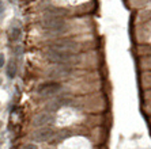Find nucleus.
Here are the masks:
<instances>
[{
	"label": "nucleus",
	"instance_id": "obj_9",
	"mask_svg": "<svg viewBox=\"0 0 151 149\" xmlns=\"http://www.w3.org/2000/svg\"><path fill=\"white\" fill-rule=\"evenodd\" d=\"M19 34H21L19 29H14V30H12V35H11V38H12V39H18V38H19Z\"/></svg>",
	"mask_w": 151,
	"mask_h": 149
},
{
	"label": "nucleus",
	"instance_id": "obj_3",
	"mask_svg": "<svg viewBox=\"0 0 151 149\" xmlns=\"http://www.w3.org/2000/svg\"><path fill=\"white\" fill-rule=\"evenodd\" d=\"M50 50H56V52H64V53H75L79 50V43L75 41H59L55 42L53 45L49 46Z\"/></svg>",
	"mask_w": 151,
	"mask_h": 149
},
{
	"label": "nucleus",
	"instance_id": "obj_6",
	"mask_svg": "<svg viewBox=\"0 0 151 149\" xmlns=\"http://www.w3.org/2000/svg\"><path fill=\"white\" fill-rule=\"evenodd\" d=\"M55 121V117H53L50 113H41V114L35 115L34 119H33V125L38 126V128H44L45 125H49L53 123Z\"/></svg>",
	"mask_w": 151,
	"mask_h": 149
},
{
	"label": "nucleus",
	"instance_id": "obj_12",
	"mask_svg": "<svg viewBox=\"0 0 151 149\" xmlns=\"http://www.w3.org/2000/svg\"><path fill=\"white\" fill-rule=\"evenodd\" d=\"M4 8H6V6H4V3H3V0H0V14L4 11Z\"/></svg>",
	"mask_w": 151,
	"mask_h": 149
},
{
	"label": "nucleus",
	"instance_id": "obj_7",
	"mask_svg": "<svg viewBox=\"0 0 151 149\" xmlns=\"http://www.w3.org/2000/svg\"><path fill=\"white\" fill-rule=\"evenodd\" d=\"M68 75H71V69L70 68H67V66H55V68H52V69L49 71V76L50 77H55V79H57V77H67Z\"/></svg>",
	"mask_w": 151,
	"mask_h": 149
},
{
	"label": "nucleus",
	"instance_id": "obj_2",
	"mask_svg": "<svg viewBox=\"0 0 151 149\" xmlns=\"http://www.w3.org/2000/svg\"><path fill=\"white\" fill-rule=\"evenodd\" d=\"M46 58L49 61H55L59 64H65V63H71L75 61V54L74 53H64V52H56V50H48L46 52Z\"/></svg>",
	"mask_w": 151,
	"mask_h": 149
},
{
	"label": "nucleus",
	"instance_id": "obj_5",
	"mask_svg": "<svg viewBox=\"0 0 151 149\" xmlns=\"http://www.w3.org/2000/svg\"><path fill=\"white\" fill-rule=\"evenodd\" d=\"M61 90V86L59 83H45L38 88V94L41 96H50V95L57 94Z\"/></svg>",
	"mask_w": 151,
	"mask_h": 149
},
{
	"label": "nucleus",
	"instance_id": "obj_4",
	"mask_svg": "<svg viewBox=\"0 0 151 149\" xmlns=\"http://www.w3.org/2000/svg\"><path fill=\"white\" fill-rule=\"evenodd\" d=\"M55 134H56V132L52 128H40L33 133L32 138L37 142H45V141L52 140L55 137Z\"/></svg>",
	"mask_w": 151,
	"mask_h": 149
},
{
	"label": "nucleus",
	"instance_id": "obj_14",
	"mask_svg": "<svg viewBox=\"0 0 151 149\" xmlns=\"http://www.w3.org/2000/svg\"><path fill=\"white\" fill-rule=\"evenodd\" d=\"M0 128H1V122H0Z\"/></svg>",
	"mask_w": 151,
	"mask_h": 149
},
{
	"label": "nucleus",
	"instance_id": "obj_11",
	"mask_svg": "<svg viewBox=\"0 0 151 149\" xmlns=\"http://www.w3.org/2000/svg\"><path fill=\"white\" fill-rule=\"evenodd\" d=\"M4 63H6V60H4V54H1V53H0V68L4 65Z\"/></svg>",
	"mask_w": 151,
	"mask_h": 149
},
{
	"label": "nucleus",
	"instance_id": "obj_1",
	"mask_svg": "<svg viewBox=\"0 0 151 149\" xmlns=\"http://www.w3.org/2000/svg\"><path fill=\"white\" fill-rule=\"evenodd\" d=\"M42 27L52 33H60L67 29V22L60 16H46L42 21Z\"/></svg>",
	"mask_w": 151,
	"mask_h": 149
},
{
	"label": "nucleus",
	"instance_id": "obj_13",
	"mask_svg": "<svg viewBox=\"0 0 151 149\" xmlns=\"http://www.w3.org/2000/svg\"><path fill=\"white\" fill-rule=\"evenodd\" d=\"M0 86H1V77H0Z\"/></svg>",
	"mask_w": 151,
	"mask_h": 149
},
{
	"label": "nucleus",
	"instance_id": "obj_10",
	"mask_svg": "<svg viewBox=\"0 0 151 149\" xmlns=\"http://www.w3.org/2000/svg\"><path fill=\"white\" fill-rule=\"evenodd\" d=\"M22 149H38V146L34 145V144H27V145H25Z\"/></svg>",
	"mask_w": 151,
	"mask_h": 149
},
{
	"label": "nucleus",
	"instance_id": "obj_8",
	"mask_svg": "<svg viewBox=\"0 0 151 149\" xmlns=\"http://www.w3.org/2000/svg\"><path fill=\"white\" fill-rule=\"evenodd\" d=\"M17 63H15V60H10V63L7 65V76L10 79H14L17 76Z\"/></svg>",
	"mask_w": 151,
	"mask_h": 149
}]
</instances>
